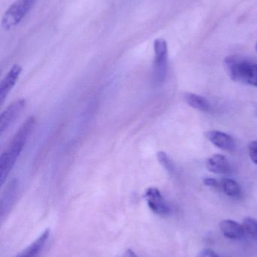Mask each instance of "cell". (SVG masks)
<instances>
[{
  "mask_svg": "<svg viewBox=\"0 0 257 257\" xmlns=\"http://www.w3.org/2000/svg\"><path fill=\"white\" fill-rule=\"evenodd\" d=\"M36 120L30 117L19 128L13 139L0 157V184H4L6 178L13 169L18 157L21 155L29 136L34 128Z\"/></svg>",
  "mask_w": 257,
  "mask_h": 257,
  "instance_id": "obj_1",
  "label": "cell"
},
{
  "mask_svg": "<svg viewBox=\"0 0 257 257\" xmlns=\"http://www.w3.org/2000/svg\"><path fill=\"white\" fill-rule=\"evenodd\" d=\"M225 66L232 80L257 87V64L240 56H229Z\"/></svg>",
  "mask_w": 257,
  "mask_h": 257,
  "instance_id": "obj_2",
  "label": "cell"
},
{
  "mask_svg": "<svg viewBox=\"0 0 257 257\" xmlns=\"http://www.w3.org/2000/svg\"><path fill=\"white\" fill-rule=\"evenodd\" d=\"M38 0H17L6 10L2 19V27L6 31L13 29L23 21Z\"/></svg>",
  "mask_w": 257,
  "mask_h": 257,
  "instance_id": "obj_3",
  "label": "cell"
},
{
  "mask_svg": "<svg viewBox=\"0 0 257 257\" xmlns=\"http://www.w3.org/2000/svg\"><path fill=\"white\" fill-rule=\"evenodd\" d=\"M154 81L159 84L164 82L166 78L167 69V57H168V48L165 39H156L154 41Z\"/></svg>",
  "mask_w": 257,
  "mask_h": 257,
  "instance_id": "obj_4",
  "label": "cell"
},
{
  "mask_svg": "<svg viewBox=\"0 0 257 257\" xmlns=\"http://www.w3.org/2000/svg\"><path fill=\"white\" fill-rule=\"evenodd\" d=\"M144 198L147 202L148 206L155 214L166 216L170 214V206L167 205L161 192L156 187L148 188L145 192Z\"/></svg>",
  "mask_w": 257,
  "mask_h": 257,
  "instance_id": "obj_5",
  "label": "cell"
},
{
  "mask_svg": "<svg viewBox=\"0 0 257 257\" xmlns=\"http://www.w3.org/2000/svg\"><path fill=\"white\" fill-rule=\"evenodd\" d=\"M26 104L27 102L25 99H18L10 104L2 113L0 116V134L3 135L10 127L11 125L13 124L25 108Z\"/></svg>",
  "mask_w": 257,
  "mask_h": 257,
  "instance_id": "obj_6",
  "label": "cell"
},
{
  "mask_svg": "<svg viewBox=\"0 0 257 257\" xmlns=\"http://www.w3.org/2000/svg\"><path fill=\"white\" fill-rule=\"evenodd\" d=\"M22 72V67L20 65L15 64L11 68L7 75L2 80L0 84V102L3 103L8 95L10 93L14 86L16 84Z\"/></svg>",
  "mask_w": 257,
  "mask_h": 257,
  "instance_id": "obj_7",
  "label": "cell"
},
{
  "mask_svg": "<svg viewBox=\"0 0 257 257\" xmlns=\"http://www.w3.org/2000/svg\"><path fill=\"white\" fill-rule=\"evenodd\" d=\"M207 139L217 148L224 151H232L235 149V140L232 136L223 132L211 130L205 133Z\"/></svg>",
  "mask_w": 257,
  "mask_h": 257,
  "instance_id": "obj_8",
  "label": "cell"
},
{
  "mask_svg": "<svg viewBox=\"0 0 257 257\" xmlns=\"http://www.w3.org/2000/svg\"><path fill=\"white\" fill-rule=\"evenodd\" d=\"M220 227L223 235L229 239H241L245 233L243 225L232 220H225L220 222Z\"/></svg>",
  "mask_w": 257,
  "mask_h": 257,
  "instance_id": "obj_9",
  "label": "cell"
},
{
  "mask_svg": "<svg viewBox=\"0 0 257 257\" xmlns=\"http://www.w3.org/2000/svg\"><path fill=\"white\" fill-rule=\"evenodd\" d=\"M206 168L215 174H228L231 172V166L225 156L214 154L207 160Z\"/></svg>",
  "mask_w": 257,
  "mask_h": 257,
  "instance_id": "obj_10",
  "label": "cell"
},
{
  "mask_svg": "<svg viewBox=\"0 0 257 257\" xmlns=\"http://www.w3.org/2000/svg\"><path fill=\"white\" fill-rule=\"evenodd\" d=\"M18 181L16 178L8 184L1 199V214L7 212L16 199L18 191Z\"/></svg>",
  "mask_w": 257,
  "mask_h": 257,
  "instance_id": "obj_11",
  "label": "cell"
},
{
  "mask_svg": "<svg viewBox=\"0 0 257 257\" xmlns=\"http://www.w3.org/2000/svg\"><path fill=\"white\" fill-rule=\"evenodd\" d=\"M50 235L49 229H46L44 231L40 236L34 241L28 247L25 249L22 253H20L18 256L16 257H35L39 254L40 250H42V247L45 245L48 240V237Z\"/></svg>",
  "mask_w": 257,
  "mask_h": 257,
  "instance_id": "obj_12",
  "label": "cell"
},
{
  "mask_svg": "<svg viewBox=\"0 0 257 257\" xmlns=\"http://www.w3.org/2000/svg\"><path fill=\"white\" fill-rule=\"evenodd\" d=\"M184 99L192 108L199 111H208L210 109V103L206 98L192 93H186Z\"/></svg>",
  "mask_w": 257,
  "mask_h": 257,
  "instance_id": "obj_13",
  "label": "cell"
},
{
  "mask_svg": "<svg viewBox=\"0 0 257 257\" xmlns=\"http://www.w3.org/2000/svg\"><path fill=\"white\" fill-rule=\"evenodd\" d=\"M222 187L225 194L230 197H238L241 194V187L234 180L224 178L222 181Z\"/></svg>",
  "mask_w": 257,
  "mask_h": 257,
  "instance_id": "obj_14",
  "label": "cell"
},
{
  "mask_svg": "<svg viewBox=\"0 0 257 257\" xmlns=\"http://www.w3.org/2000/svg\"><path fill=\"white\" fill-rule=\"evenodd\" d=\"M158 162L161 163V166L167 171L170 174L175 173L176 172V168L175 165L174 164L173 161L172 159L169 157V156L166 154L164 151H159L157 154Z\"/></svg>",
  "mask_w": 257,
  "mask_h": 257,
  "instance_id": "obj_15",
  "label": "cell"
},
{
  "mask_svg": "<svg viewBox=\"0 0 257 257\" xmlns=\"http://www.w3.org/2000/svg\"><path fill=\"white\" fill-rule=\"evenodd\" d=\"M244 230L257 240V220L251 217H246L243 222Z\"/></svg>",
  "mask_w": 257,
  "mask_h": 257,
  "instance_id": "obj_16",
  "label": "cell"
},
{
  "mask_svg": "<svg viewBox=\"0 0 257 257\" xmlns=\"http://www.w3.org/2000/svg\"><path fill=\"white\" fill-rule=\"evenodd\" d=\"M249 155L253 163L257 165V141L251 142L248 145Z\"/></svg>",
  "mask_w": 257,
  "mask_h": 257,
  "instance_id": "obj_17",
  "label": "cell"
},
{
  "mask_svg": "<svg viewBox=\"0 0 257 257\" xmlns=\"http://www.w3.org/2000/svg\"><path fill=\"white\" fill-rule=\"evenodd\" d=\"M203 184L208 187H217L219 183L214 178H205L203 180Z\"/></svg>",
  "mask_w": 257,
  "mask_h": 257,
  "instance_id": "obj_18",
  "label": "cell"
},
{
  "mask_svg": "<svg viewBox=\"0 0 257 257\" xmlns=\"http://www.w3.org/2000/svg\"><path fill=\"white\" fill-rule=\"evenodd\" d=\"M199 257H220L214 250H211V249H205L201 253Z\"/></svg>",
  "mask_w": 257,
  "mask_h": 257,
  "instance_id": "obj_19",
  "label": "cell"
},
{
  "mask_svg": "<svg viewBox=\"0 0 257 257\" xmlns=\"http://www.w3.org/2000/svg\"><path fill=\"white\" fill-rule=\"evenodd\" d=\"M125 257H137V256L132 250L128 249V250H126V252H125Z\"/></svg>",
  "mask_w": 257,
  "mask_h": 257,
  "instance_id": "obj_20",
  "label": "cell"
},
{
  "mask_svg": "<svg viewBox=\"0 0 257 257\" xmlns=\"http://www.w3.org/2000/svg\"><path fill=\"white\" fill-rule=\"evenodd\" d=\"M256 52H257V42H256Z\"/></svg>",
  "mask_w": 257,
  "mask_h": 257,
  "instance_id": "obj_21",
  "label": "cell"
}]
</instances>
